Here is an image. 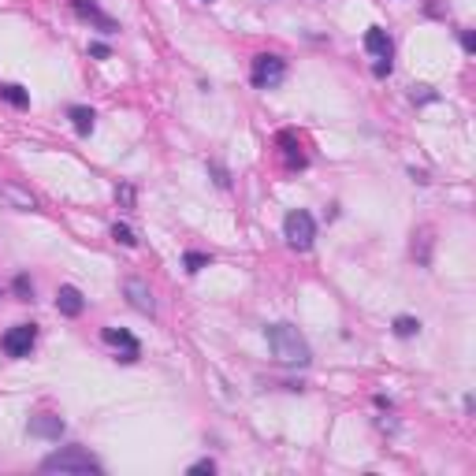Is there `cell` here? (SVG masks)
<instances>
[{
    "instance_id": "cell-1",
    "label": "cell",
    "mask_w": 476,
    "mask_h": 476,
    "mask_svg": "<svg viewBox=\"0 0 476 476\" xmlns=\"http://www.w3.org/2000/svg\"><path fill=\"white\" fill-rule=\"evenodd\" d=\"M265 339L272 346V354H276L279 365H294V368H306L313 361V350L306 335L294 327V324H268L265 327Z\"/></svg>"
},
{
    "instance_id": "cell-2",
    "label": "cell",
    "mask_w": 476,
    "mask_h": 476,
    "mask_svg": "<svg viewBox=\"0 0 476 476\" xmlns=\"http://www.w3.org/2000/svg\"><path fill=\"white\" fill-rule=\"evenodd\" d=\"M41 472H60V476H97L100 472V461L82 451V446H64V451L49 454L41 461Z\"/></svg>"
},
{
    "instance_id": "cell-3",
    "label": "cell",
    "mask_w": 476,
    "mask_h": 476,
    "mask_svg": "<svg viewBox=\"0 0 476 476\" xmlns=\"http://www.w3.org/2000/svg\"><path fill=\"white\" fill-rule=\"evenodd\" d=\"M283 238H286V246L298 250V253L313 250V242H316V220H313L306 209H291V212H286V220H283Z\"/></svg>"
},
{
    "instance_id": "cell-4",
    "label": "cell",
    "mask_w": 476,
    "mask_h": 476,
    "mask_svg": "<svg viewBox=\"0 0 476 476\" xmlns=\"http://www.w3.org/2000/svg\"><path fill=\"white\" fill-rule=\"evenodd\" d=\"M250 79L257 90H276V86L286 79V60L276 52H261L253 56V67H250Z\"/></svg>"
},
{
    "instance_id": "cell-5",
    "label": "cell",
    "mask_w": 476,
    "mask_h": 476,
    "mask_svg": "<svg viewBox=\"0 0 476 476\" xmlns=\"http://www.w3.org/2000/svg\"><path fill=\"white\" fill-rule=\"evenodd\" d=\"M37 342V327L34 324H16L4 331V339H0V350H4L8 357H30Z\"/></svg>"
},
{
    "instance_id": "cell-6",
    "label": "cell",
    "mask_w": 476,
    "mask_h": 476,
    "mask_svg": "<svg viewBox=\"0 0 476 476\" xmlns=\"http://www.w3.org/2000/svg\"><path fill=\"white\" fill-rule=\"evenodd\" d=\"M100 335H105V342L115 346V361H123V365H134V361H138L141 346H138V339H134L127 327H105Z\"/></svg>"
},
{
    "instance_id": "cell-7",
    "label": "cell",
    "mask_w": 476,
    "mask_h": 476,
    "mask_svg": "<svg viewBox=\"0 0 476 476\" xmlns=\"http://www.w3.org/2000/svg\"><path fill=\"white\" fill-rule=\"evenodd\" d=\"M71 11H75L82 23H90V26H97V30H105V34L120 30V23H115L112 16H105V11L97 8V0H71Z\"/></svg>"
},
{
    "instance_id": "cell-8",
    "label": "cell",
    "mask_w": 476,
    "mask_h": 476,
    "mask_svg": "<svg viewBox=\"0 0 476 476\" xmlns=\"http://www.w3.org/2000/svg\"><path fill=\"white\" fill-rule=\"evenodd\" d=\"M123 294H127V301L138 309V313H146V316H153L156 313V301H153V291L146 283H141L138 276H131V279H123Z\"/></svg>"
},
{
    "instance_id": "cell-9",
    "label": "cell",
    "mask_w": 476,
    "mask_h": 476,
    "mask_svg": "<svg viewBox=\"0 0 476 476\" xmlns=\"http://www.w3.org/2000/svg\"><path fill=\"white\" fill-rule=\"evenodd\" d=\"M365 52L376 56V60H391V52H395L391 34H387L383 26H368V30H365Z\"/></svg>"
},
{
    "instance_id": "cell-10",
    "label": "cell",
    "mask_w": 476,
    "mask_h": 476,
    "mask_svg": "<svg viewBox=\"0 0 476 476\" xmlns=\"http://www.w3.org/2000/svg\"><path fill=\"white\" fill-rule=\"evenodd\" d=\"M56 309H60L64 316H82V309H86V298H82V291H79V286L64 283L60 291H56Z\"/></svg>"
},
{
    "instance_id": "cell-11",
    "label": "cell",
    "mask_w": 476,
    "mask_h": 476,
    "mask_svg": "<svg viewBox=\"0 0 476 476\" xmlns=\"http://www.w3.org/2000/svg\"><path fill=\"white\" fill-rule=\"evenodd\" d=\"M30 436L60 439V436H64V421H60L56 413H37V417H30Z\"/></svg>"
},
{
    "instance_id": "cell-12",
    "label": "cell",
    "mask_w": 476,
    "mask_h": 476,
    "mask_svg": "<svg viewBox=\"0 0 476 476\" xmlns=\"http://www.w3.org/2000/svg\"><path fill=\"white\" fill-rule=\"evenodd\" d=\"M279 146H283V161H286V168H306V153H301V141H298L291 131L279 134Z\"/></svg>"
},
{
    "instance_id": "cell-13",
    "label": "cell",
    "mask_w": 476,
    "mask_h": 476,
    "mask_svg": "<svg viewBox=\"0 0 476 476\" xmlns=\"http://www.w3.org/2000/svg\"><path fill=\"white\" fill-rule=\"evenodd\" d=\"M71 115V123H75V134H93V120H97V115H93V108H82V105H75V108H71L67 112Z\"/></svg>"
},
{
    "instance_id": "cell-14",
    "label": "cell",
    "mask_w": 476,
    "mask_h": 476,
    "mask_svg": "<svg viewBox=\"0 0 476 476\" xmlns=\"http://www.w3.org/2000/svg\"><path fill=\"white\" fill-rule=\"evenodd\" d=\"M0 197H8L16 209H37V201H34L30 194H23L19 186H11V182H4V186H0Z\"/></svg>"
},
{
    "instance_id": "cell-15",
    "label": "cell",
    "mask_w": 476,
    "mask_h": 476,
    "mask_svg": "<svg viewBox=\"0 0 476 476\" xmlns=\"http://www.w3.org/2000/svg\"><path fill=\"white\" fill-rule=\"evenodd\" d=\"M0 97H4L11 108H26V105H30V93H26L23 86H16V82H11V86H0Z\"/></svg>"
},
{
    "instance_id": "cell-16",
    "label": "cell",
    "mask_w": 476,
    "mask_h": 476,
    "mask_svg": "<svg viewBox=\"0 0 476 476\" xmlns=\"http://www.w3.org/2000/svg\"><path fill=\"white\" fill-rule=\"evenodd\" d=\"M417 331H421V320H413V316H398L395 320V335L398 339H413Z\"/></svg>"
},
{
    "instance_id": "cell-17",
    "label": "cell",
    "mask_w": 476,
    "mask_h": 476,
    "mask_svg": "<svg viewBox=\"0 0 476 476\" xmlns=\"http://www.w3.org/2000/svg\"><path fill=\"white\" fill-rule=\"evenodd\" d=\"M112 238L120 242V246H127V250H134V246H138V235H134V231L127 227V224H115V227H112Z\"/></svg>"
},
{
    "instance_id": "cell-18",
    "label": "cell",
    "mask_w": 476,
    "mask_h": 476,
    "mask_svg": "<svg viewBox=\"0 0 476 476\" xmlns=\"http://www.w3.org/2000/svg\"><path fill=\"white\" fill-rule=\"evenodd\" d=\"M115 201H120V209L131 212L134 209V186L131 182H120V186H115Z\"/></svg>"
},
{
    "instance_id": "cell-19",
    "label": "cell",
    "mask_w": 476,
    "mask_h": 476,
    "mask_svg": "<svg viewBox=\"0 0 476 476\" xmlns=\"http://www.w3.org/2000/svg\"><path fill=\"white\" fill-rule=\"evenodd\" d=\"M182 265H186V272H201V268H209L212 261H209L205 253H186V257H182Z\"/></svg>"
},
{
    "instance_id": "cell-20",
    "label": "cell",
    "mask_w": 476,
    "mask_h": 476,
    "mask_svg": "<svg viewBox=\"0 0 476 476\" xmlns=\"http://www.w3.org/2000/svg\"><path fill=\"white\" fill-rule=\"evenodd\" d=\"M16 294H19V301H34V283L26 276H16Z\"/></svg>"
},
{
    "instance_id": "cell-21",
    "label": "cell",
    "mask_w": 476,
    "mask_h": 476,
    "mask_svg": "<svg viewBox=\"0 0 476 476\" xmlns=\"http://www.w3.org/2000/svg\"><path fill=\"white\" fill-rule=\"evenodd\" d=\"M205 472H209V476L216 472V461L205 458V461H197V465H190V476H205Z\"/></svg>"
},
{
    "instance_id": "cell-22",
    "label": "cell",
    "mask_w": 476,
    "mask_h": 476,
    "mask_svg": "<svg viewBox=\"0 0 476 476\" xmlns=\"http://www.w3.org/2000/svg\"><path fill=\"white\" fill-rule=\"evenodd\" d=\"M413 100H436V93H431V86H413Z\"/></svg>"
},
{
    "instance_id": "cell-23",
    "label": "cell",
    "mask_w": 476,
    "mask_h": 476,
    "mask_svg": "<svg viewBox=\"0 0 476 476\" xmlns=\"http://www.w3.org/2000/svg\"><path fill=\"white\" fill-rule=\"evenodd\" d=\"M391 60H376V67H372V71H376V79H387V75H391Z\"/></svg>"
},
{
    "instance_id": "cell-24",
    "label": "cell",
    "mask_w": 476,
    "mask_h": 476,
    "mask_svg": "<svg viewBox=\"0 0 476 476\" xmlns=\"http://www.w3.org/2000/svg\"><path fill=\"white\" fill-rule=\"evenodd\" d=\"M90 56H97V60H108V45H100V41H97V45H90Z\"/></svg>"
},
{
    "instance_id": "cell-25",
    "label": "cell",
    "mask_w": 476,
    "mask_h": 476,
    "mask_svg": "<svg viewBox=\"0 0 476 476\" xmlns=\"http://www.w3.org/2000/svg\"><path fill=\"white\" fill-rule=\"evenodd\" d=\"M461 45H465V52H472V49H476V37H472V30H465V34H461Z\"/></svg>"
}]
</instances>
